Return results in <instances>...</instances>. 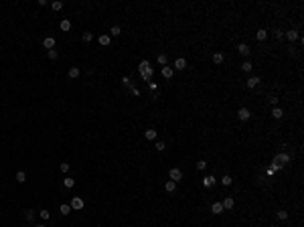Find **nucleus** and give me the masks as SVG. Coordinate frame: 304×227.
Wrapping results in <instances>:
<instances>
[{
  "label": "nucleus",
  "mask_w": 304,
  "mask_h": 227,
  "mask_svg": "<svg viewBox=\"0 0 304 227\" xmlns=\"http://www.w3.org/2000/svg\"><path fill=\"white\" fill-rule=\"evenodd\" d=\"M138 73H140V77L144 79V81H150L152 75H154V69L150 67L148 61H140V65H138Z\"/></svg>",
  "instance_id": "1"
},
{
  "label": "nucleus",
  "mask_w": 304,
  "mask_h": 227,
  "mask_svg": "<svg viewBox=\"0 0 304 227\" xmlns=\"http://www.w3.org/2000/svg\"><path fill=\"white\" fill-rule=\"evenodd\" d=\"M290 160H292V158H290V154H288V152H278V154L274 156V162H276V164H280L282 168H284V166L288 164Z\"/></svg>",
  "instance_id": "2"
},
{
  "label": "nucleus",
  "mask_w": 304,
  "mask_h": 227,
  "mask_svg": "<svg viewBox=\"0 0 304 227\" xmlns=\"http://www.w3.org/2000/svg\"><path fill=\"white\" fill-rule=\"evenodd\" d=\"M168 176H170L172 183H180V180H183V170H180V168H170Z\"/></svg>",
  "instance_id": "3"
},
{
  "label": "nucleus",
  "mask_w": 304,
  "mask_h": 227,
  "mask_svg": "<svg viewBox=\"0 0 304 227\" xmlns=\"http://www.w3.org/2000/svg\"><path fill=\"white\" fill-rule=\"evenodd\" d=\"M69 205H71V209H73V211H81V209L85 207V203H83V199H81V197H73Z\"/></svg>",
  "instance_id": "4"
},
{
  "label": "nucleus",
  "mask_w": 304,
  "mask_h": 227,
  "mask_svg": "<svg viewBox=\"0 0 304 227\" xmlns=\"http://www.w3.org/2000/svg\"><path fill=\"white\" fill-rule=\"evenodd\" d=\"M249 116H251V111L247 110V107H239V110H237V118H239L241 122L249 120Z\"/></svg>",
  "instance_id": "5"
},
{
  "label": "nucleus",
  "mask_w": 304,
  "mask_h": 227,
  "mask_svg": "<svg viewBox=\"0 0 304 227\" xmlns=\"http://www.w3.org/2000/svg\"><path fill=\"white\" fill-rule=\"evenodd\" d=\"M215 183H217V179H215V176H213V174H209V176H205V179H203V187H215Z\"/></svg>",
  "instance_id": "6"
},
{
  "label": "nucleus",
  "mask_w": 304,
  "mask_h": 227,
  "mask_svg": "<svg viewBox=\"0 0 304 227\" xmlns=\"http://www.w3.org/2000/svg\"><path fill=\"white\" fill-rule=\"evenodd\" d=\"M237 51H239V55H243V57H247V55L251 53V49L247 47L245 43H239V45H237Z\"/></svg>",
  "instance_id": "7"
},
{
  "label": "nucleus",
  "mask_w": 304,
  "mask_h": 227,
  "mask_svg": "<svg viewBox=\"0 0 304 227\" xmlns=\"http://www.w3.org/2000/svg\"><path fill=\"white\" fill-rule=\"evenodd\" d=\"M247 87H249V89H253V87H257L260 85V77H257V75H251L249 79H247V83H245Z\"/></svg>",
  "instance_id": "8"
},
{
  "label": "nucleus",
  "mask_w": 304,
  "mask_h": 227,
  "mask_svg": "<svg viewBox=\"0 0 304 227\" xmlns=\"http://www.w3.org/2000/svg\"><path fill=\"white\" fill-rule=\"evenodd\" d=\"M223 211H225V209H223V205L219 203V201H217V203H213V205H211V213H213V215H221Z\"/></svg>",
  "instance_id": "9"
},
{
  "label": "nucleus",
  "mask_w": 304,
  "mask_h": 227,
  "mask_svg": "<svg viewBox=\"0 0 304 227\" xmlns=\"http://www.w3.org/2000/svg\"><path fill=\"white\" fill-rule=\"evenodd\" d=\"M110 41H111L110 34H99V37H97V43H99L101 47H107V45H110Z\"/></svg>",
  "instance_id": "10"
},
{
  "label": "nucleus",
  "mask_w": 304,
  "mask_h": 227,
  "mask_svg": "<svg viewBox=\"0 0 304 227\" xmlns=\"http://www.w3.org/2000/svg\"><path fill=\"white\" fill-rule=\"evenodd\" d=\"M221 205H223V209H225V211H229V209H233L235 201H233L231 197H227V199H223V201H221Z\"/></svg>",
  "instance_id": "11"
},
{
  "label": "nucleus",
  "mask_w": 304,
  "mask_h": 227,
  "mask_svg": "<svg viewBox=\"0 0 304 227\" xmlns=\"http://www.w3.org/2000/svg\"><path fill=\"white\" fill-rule=\"evenodd\" d=\"M43 47L47 49V51H51V49H55V39H53V37H47V39L43 41Z\"/></svg>",
  "instance_id": "12"
},
{
  "label": "nucleus",
  "mask_w": 304,
  "mask_h": 227,
  "mask_svg": "<svg viewBox=\"0 0 304 227\" xmlns=\"http://www.w3.org/2000/svg\"><path fill=\"white\" fill-rule=\"evenodd\" d=\"M284 37H286L288 41H296V39H300L298 30H286V33H284Z\"/></svg>",
  "instance_id": "13"
},
{
  "label": "nucleus",
  "mask_w": 304,
  "mask_h": 227,
  "mask_svg": "<svg viewBox=\"0 0 304 227\" xmlns=\"http://www.w3.org/2000/svg\"><path fill=\"white\" fill-rule=\"evenodd\" d=\"M184 67H187V61H184L183 57H179L176 61H174V69H179V71H183Z\"/></svg>",
  "instance_id": "14"
},
{
  "label": "nucleus",
  "mask_w": 304,
  "mask_h": 227,
  "mask_svg": "<svg viewBox=\"0 0 304 227\" xmlns=\"http://www.w3.org/2000/svg\"><path fill=\"white\" fill-rule=\"evenodd\" d=\"M79 75H81V69H79V67H71V69H69V77H71V79H77Z\"/></svg>",
  "instance_id": "15"
},
{
  "label": "nucleus",
  "mask_w": 304,
  "mask_h": 227,
  "mask_svg": "<svg viewBox=\"0 0 304 227\" xmlns=\"http://www.w3.org/2000/svg\"><path fill=\"white\" fill-rule=\"evenodd\" d=\"M213 63H215V65H221V63H223V59H225V57H223V53H213Z\"/></svg>",
  "instance_id": "16"
},
{
  "label": "nucleus",
  "mask_w": 304,
  "mask_h": 227,
  "mask_svg": "<svg viewBox=\"0 0 304 227\" xmlns=\"http://www.w3.org/2000/svg\"><path fill=\"white\" fill-rule=\"evenodd\" d=\"M162 77H166V79H170V77H172V67L164 65V67H162Z\"/></svg>",
  "instance_id": "17"
},
{
  "label": "nucleus",
  "mask_w": 304,
  "mask_h": 227,
  "mask_svg": "<svg viewBox=\"0 0 304 227\" xmlns=\"http://www.w3.org/2000/svg\"><path fill=\"white\" fill-rule=\"evenodd\" d=\"M59 211H61V215H69V213L73 211L71 209V205H67V203H63L61 207H59Z\"/></svg>",
  "instance_id": "18"
},
{
  "label": "nucleus",
  "mask_w": 304,
  "mask_h": 227,
  "mask_svg": "<svg viewBox=\"0 0 304 227\" xmlns=\"http://www.w3.org/2000/svg\"><path fill=\"white\" fill-rule=\"evenodd\" d=\"M59 26H61V30H63V33H67V30H71V22H69L67 18H65V20H61V24H59Z\"/></svg>",
  "instance_id": "19"
},
{
  "label": "nucleus",
  "mask_w": 304,
  "mask_h": 227,
  "mask_svg": "<svg viewBox=\"0 0 304 227\" xmlns=\"http://www.w3.org/2000/svg\"><path fill=\"white\" fill-rule=\"evenodd\" d=\"M272 116H274V118H276V120H280V118H282V116H284V111H282V110H280V107L276 106V107H274V110H272Z\"/></svg>",
  "instance_id": "20"
},
{
  "label": "nucleus",
  "mask_w": 304,
  "mask_h": 227,
  "mask_svg": "<svg viewBox=\"0 0 304 227\" xmlns=\"http://www.w3.org/2000/svg\"><path fill=\"white\" fill-rule=\"evenodd\" d=\"M24 221H34V211L26 209V211H24Z\"/></svg>",
  "instance_id": "21"
},
{
  "label": "nucleus",
  "mask_w": 304,
  "mask_h": 227,
  "mask_svg": "<svg viewBox=\"0 0 304 227\" xmlns=\"http://www.w3.org/2000/svg\"><path fill=\"white\" fill-rule=\"evenodd\" d=\"M24 180H26V172H24V170H18V172H16V183H24Z\"/></svg>",
  "instance_id": "22"
},
{
  "label": "nucleus",
  "mask_w": 304,
  "mask_h": 227,
  "mask_svg": "<svg viewBox=\"0 0 304 227\" xmlns=\"http://www.w3.org/2000/svg\"><path fill=\"white\" fill-rule=\"evenodd\" d=\"M164 188H166V193H174V188H176V183H172V180H168V183L164 184Z\"/></svg>",
  "instance_id": "23"
},
{
  "label": "nucleus",
  "mask_w": 304,
  "mask_h": 227,
  "mask_svg": "<svg viewBox=\"0 0 304 227\" xmlns=\"http://www.w3.org/2000/svg\"><path fill=\"white\" fill-rule=\"evenodd\" d=\"M39 217H41V219H43V221H51V213H49V211H47V209H43V211H41V213H39Z\"/></svg>",
  "instance_id": "24"
},
{
  "label": "nucleus",
  "mask_w": 304,
  "mask_h": 227,
  "mask_svg": "<svg viewBox=\"0 0 304 227\" xmlns=\"http://www.w3.org/2000/svg\"><path fill=\"white\" fill-rule=\"evenodd\" d=\"M118 34H122V29L118 26V24H114V26H111V30H110V37H118Z\"/></svg>",
  "instance_id": "25"
},
{
  "label": "nucleus",
  "mask_w": 304,
  "mask_h": 227,
  "mask_svg": "<svg viewBox=\"0 0 304 227\" xmlns=\"http://www.w3.org/2000/svg\"><path fill=\"white\" fill-rule=\"evenodd\" d=\"M144 136H146V140H156V130H146Z\"/></svg>",
  "instance_id": "26"
},
{
  "label": "nucleus",
  "mask_w": 304,
  "mask_h": 227,
  "mask_svg": "<svg viewBox=\"0 0 304 227\" xmlns=\"http://www.w3.org/2000/svg\"><path fill=\"white\" fill-rule=\"evenodd\" d=\"M63 184H65V188H73V187H75V180L65 176V179H63Z\"/></svg>",
  "instance_id": "27"
},
{
  "label": "nucleus",
  "mask_w": 304,
  "mask_h": 227,
  "mask_svg": "<svg viewBox=\"0 0 304 227\" xmlns=\"http://www.w3.org/2000/svg\"><path fill=\"white\" fill-rule=\"evenodd\" d=\"M265 37H268V33H265L264 29H260V30L256 33V39H257V41H265Z\"/></svg>",
  "instance_id": "28"
},
{
  "label": "nucleus",
  "mask_w": 304,
  "mask_h": 227,
  "mask_svg": "<svg viewBox=\"0 0 304 227\" xmlns=\"http://www.w3.org/2000/svg\"><path fill=\"white\" fill-rule=\"evenodd\" d=\"M122 85H124V87H130V89H132V87H134V83H132L130 77H122Z\"/></svg>",
  "instance_id": "29"
},
{
  "label": "nucleus",
  "mask_w": 304,
  "mask_h": 227,
  "mask_svg": "<svg viewBox=\"0 0 304 227\" xmlns=\"http://www.w3.org/2000/svg\"><path fill=\"white\" fill-rule=\"evenodd\" d=\"M47 55H49V59H51V61H57V57H59V53L55 51V49H51V51H47Z\"/></svg>",
  "instance_id": "30"
},
{
  "label": "nucleus",
  "mask_w": 304,
  "mask_h": 227,
  "mask_svg": "<svg viewBox=\"0 0 304 227\" xmlns=\"http://www.w3.org/2000/svg\"><path fill=\"white\" fill-rule=\"evenodd\" d=\"M156 61H158V65H166V63H168V59H166V55H158V57H156Z\"/></svg>",
  "instance_id": "31"
},
{
  "label": "nucleus",
  "mask_w": 304,
  "mask_h": 227,
  "mask_svg": "<svg viewBox=\"0 0 304 227\" xmlns=\"http://www.w3.org/2000/svg\"><path fill=\"white\" fill-rule=\"evenodd\" d=\"M233 183V179H231V176H229V174H225V176H223V179H221V184H225V187H229V184H231Z\"/></svg>",
  "instance_id": "32"
},
{
  "label": "nucleus",
  "mask_w": 304,
  "mask_h": 227,
  "mask_svg": "<svg viewBox=\"0 0 304 227\" xmlns=\"http://www.w3.org/2000/svg\"><path fill=\"white\" fill-rule=\"evenodd\" d=\"M83 41H85V43H91V41H93V33H89V30L83 33Z\"/></svg>",
  "instance_id": "33"
},
{
  "label": "nucleus",
  "mask_w": 304,
  "mask_h": 227,
  "mask_svg": "<svg viewBox=\"0 0 304 227\" xmlns=\"http://www.w3.org/2000/svg\"><path fill=\"white\" fill-rule=\"evenodd\" d=\"M276 215H278V219H282V221H286V219H288V211H284V209H282V211H278Z\"/></svg>",
  "instance_id": "34"
},
{
  "label": "nucleus",
  "mask_w": 304,
  "mask_h": 227,
  "mask_svg": "<svg viewBox=\"0 0 304 227\" xmlns=\"http://www.w3.org/2000/svg\"><path fill=\"white\" fill-rule=\"evenodd\" d=\"M51 8H53V10H61L63 8V2H61V0H55L53 4H51Z\"/></svg>",
  "instance_id": "35"
},
{
  "label": "nucleus",
  "mask_w": 304,
  "mask_h": 227,
  "mask_svg": "<svg viewBox=\"0 0 304 227\" xmlns=\"http://www.w3.org/2000/svg\"><path fill=\"white\" fill-rule=\"evenodd\" d=\"M251 67H253V65H251L249 61H245V63H243V65H241V69H243V71H245V73H249V71H251Z\"/></svg>",
  "instance_id": "36"
},
{
  "label": "nucleus",
  "mask_w": 304,
  "mask_h": 227,
  "mask_svg": "<svg viewBox=\"0 0 304 227\" xmlns=\"http://www.w3.org/2000/svg\"><path fill=\"white\" fill-rule=\"evenodd\" d=\"M197 168L199 170H205V168H207V160H199V162H197Z\"/></svg>",
  "instance_id": "37"
},
{
  "label": "nucleus",
  "mask_w": 304,
  "mask_h": 227,
  "mask_svg": "<svg viewBox=\"0 0 304 227\" xmlns=\"http://www.w3.org/2000/svg\"><path fill=\"white\" fill-rule=\"evenodd\" d=\"M59 168H61V172H69V162H61Z\"/></svg>",
  "instance_id": "38"
},
{
  "label": "nucleus",
  "mask_w": 304,
  "mask_h": 227,
  "mask_svg": "<svg viewBox=\"0 0 304 227\" xmlns=\"http://www.w3.org/2000/svg\"><path fill=\"white\" fill-rule=\"evenodd\" d=\"M154 148L158 150V152H162V150L166 148V144H164V142H156V144H154Z\"/></svg>",
  "instance_id": "39"
},
{
  "label": "nucleus",
  "mask_w": 304,
  "mask_h": 227,
  "mask_svg": "<svg viewBox=\"0 0 304 227\" xmlns=\"http://www.w3.org/2000/svg\"><path fill=\"white\" fill-rule=\"evenodd\" d=\"M276 33V39H284V30H280V29H276L274 30Z\"/></svg>",
  "instance_id": "40"
},
{
  "label": "nucleus",
  "mask_w": 304,
  "mask_h": 227,
  "mask_svg": "<svg viewBox=\"0 0 304 227\" xmlns=\"http://www.w3.org/2000/svg\"><path fill=\"white\" fill-rule=\"evenodd\" d=\"M272 170H274V172H278V170H282V166L280 164H276V162H272V166H270Z\"/></svg>",
  "instance_id": "41"
},
{
  "label": "nucleus",
  "mask_w": 304,
  "mask_h": 227,
  "mask_svg": "<svg viewBox=\"0 0 304 227\" xmlns=\"http://www.w3.org/2000/svg\"><path fill=\"white\" fill-rule=\"evenodd\" d=\"M132 95H134V97H140V89H138V87H132Z\"/></svg>",
  "instance_id": "42"
},
{
  "label": "nucleus",
  "mask_w": 304,
  "mask_h": 227,
  "mask_svg": "<svg viewBox=\"0 0 304 227\" xmlns=\"http://www.w3.org/2000/svg\"><path fill=\"white\" fill-rule=\"evenodd\" d=\"M270 103L276 107V106H278V97H270Z\"/></svg>",
  "instance_id": "43"
},
{
  "label": "nucleus",
  "mask_w": 304,
  "mask_h": 227,
  "mask_svg": "<svg viewBox=\"0 0 304 227\" xmlns=\"http://www.w3.org/2000/svg\"><path fill=\"white\" fill-rule=\"evenodd\" d=\"M33 227H47L45 223H37V225H33Z\"/></svg>",
  "instance_id": "44"
},
{
  "label": "nucleus",
  "mask_w": 304,
  "mask_h": 227,
  "mask_svg": "<svg viewBox=\"0 0 304 227\" xmlns=\"http://www.w3.org/2000/svg\"><path fill=\"white\" fill-rule=\"evenodd\" d=\"M272 227H276V225H272Z\"/></svg>",
  "instance_id": "45"
}]
</instances>
